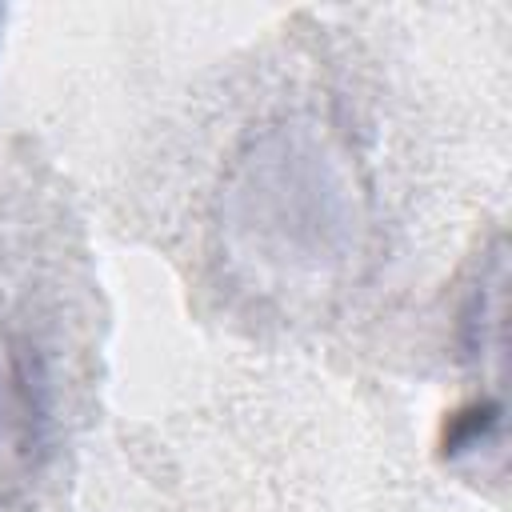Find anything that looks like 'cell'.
Listing matches in <instances>:
<instances>
[{"label": "cell", "mask_w": 512, "mask_h": 512, "mask_svg": "<svg viewBox=\"0 0 512 512\" xmlns=\"http://www.w3.org/2000/svg\"><path fill=\"white\" fill-rule=\"evenodd\" d=\"M372 192L348 136L316 112H288L232 152L212 196V252L224 280L260 308L312 312L360 272Z\"/></svg>", "instance_id": "6da1fadb"}, {"label": "cell", "mask_w": 512, "mask_h": 512, "mask_svg": "<svg viewBox=\"0 0 512 512\" xmlns=\"http://www.w3.org/2000/svg\"><path fill=\"white\" fill-rule=\"evenodd\" d=\"M40 392L28 348L0 312V488L20 480L40 444Z\"/></svg>", "instance_id": "7a4b0ae2"}]
</instances>
